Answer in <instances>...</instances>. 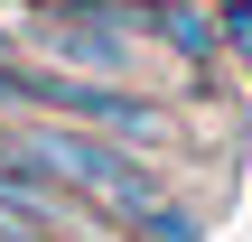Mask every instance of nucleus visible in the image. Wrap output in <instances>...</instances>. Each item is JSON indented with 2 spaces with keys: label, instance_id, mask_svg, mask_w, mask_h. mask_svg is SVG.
<instances>
[{
  "label": "nucleus",
  "instance_id": "423d86ee",
  "mask_svg": "<svg viewBox=\"0 0 252 242\" xmlns=\"http://www.w3.org/2000/svg\"><path fill=\"white\" fill-rule=\"evenodd\" d=\"M0 242H56V233H47V215H37L28 196H9V187H0Z\"/></svg>",
  "mask_w": 252,
  "mask_h": 242
},
{
  "label": "nucleus",
  "instance_id": "f257e3e1",
  "mask_svg": "<svg viewBox=\"0 0 252 242\" xmlns=\"http://www.w3.org/2000/svg\"><path fill=\"white\" fill-rule=\"evenodd\" d=\"M19 159H28L37 177L75 187V196H84L94 215H112V224H131V215L159 196V177L140 168V149L112 140V131H84V121H19Z\"/></svg>",
  "mask_w": 252,
  "mask_h": 242
},
{
  "label": "nucleus",
  "instance_id": "9d476101",
  "mask_svg": "<svg viewBox=\"0 0 252 242\" xmlns=\"http://www.w3.org/2000/svg\"><path fill=\"white\" fill-rule=\"evenodd\" d=\"M9 47H19V37H9V28H0V56H9Z\"/></svg>",
  "mask_w": 252,
  "mask_h": 242
},
{
  "label": "nucleus",
  "instance_id": "6e6552de",
  "mask_svg": "<svg viewBox=\"0 0 252 242\" xmlns=\"http://www.w3.org/2000/svg\"><path fill=\"white\" fill-rule=\"evenodd\" d=\"M224 37H234V47L252 56V0H243V9H224Z\"/></svg>",
  "mask_w": 252,
  "mask_h": 242
},
{
  "label": "nucleus",
  "instance_id": "f03ea898",
  "mask_svg": "<svg viewBox=\"0 0 252 242\" xmlns=\"http://www.w3.org/2000/svg\"><path fill=\"white\" fill-rule=\"evenodd\" d=\"M28 112H56V121L112 131V140H131V149H150V140L168 131V112H159V103L122 93L112 75H75V65H28Z\"/></svg>",
  "mask_w": 252,
  "mask_h": 242
},
{
  "label": "nucleus",
  "instance_id": "1a4fd4ad",
  "mask_svg": "<svg viewBox=\"0 0 252 242\" xmlns=\"http://www.w3.org/2000/svg\"><path fill=\"white\" fill-rule=\"evenodd\" d=\"M112 9H150V19H159V9H168V0H112Z\"/></svg>",
  "mask_w": 252,
  "mask_h": 242
},
{
  "label": "nucleus",
  "instance_id": "20e7f679",
  "mask_svg": "<svg viewBox=\"0 0 252 242\" xmlns=\"http://www.w3.org/2000/svg\"><path fill=\"white\" fill-rule=\"evenodd\" d=\"M122 233H131V242H196V215H178L168 196H150V205H140Z\"/></svg>",
  "mask_w": 252,
  "mask_h": 242
},
{
  "label": "nucleus",
  "instance_id": "0eeeda50",
  "mask_svg": "<svg viewBox=\"0 0 252 242\" xmlns=\"http://www.w3.org/2000/svg\"><path fill=\"white\" fill-rule=\"evenodd\" d=\"M0 112H28V65L0 56Z\"/></svg>",
  "mask_w": 252,
  "mask_h": 242
},
{
  "label": "nucleus",
  "instance_id": "39448f33",
  "mask_svg": "<svg viewBox=\"0 0 252 242\" xmlns=\"http://www.w3.org/2000/svg\"><path fill=\"white\" fill-rule=\"evenodd\" d=\"M159 37H168V47H178L187 65H206V47H215V37H206V19H196V9H178V0L159 9Z\"/></svg>",
  "mask_w": 252,
  "mask_h": 242
},
{
  "label": "nucleus",
  "instance_id": "7ed1b4c3",
  "mask_svg": "<svg viewBox=\"0 0 252 242\" xmlns=\"http://www.w3.org/2000/svg\"><path fill=\"white\" fill-rule=\"evenodd\" d=\"M131 56V19L112 0H84V9H56V37H47V65H75V75H122Z\"/></svg>",
  "mask_w": 252,
  "mask_h": 242
}]
</instances>
